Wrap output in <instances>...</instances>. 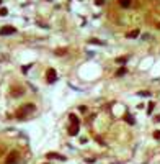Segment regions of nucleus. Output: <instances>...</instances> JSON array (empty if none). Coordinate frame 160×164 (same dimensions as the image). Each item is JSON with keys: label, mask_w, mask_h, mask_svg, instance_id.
I'll return each mask as SVG.
<instances>
[{"label": "nucleus", "mask_w": 160, "mask_h": 164, "mask_svg": "<svg viewBox=\"0 0 160 164\" xmlns=\"http://www.w3.org/2000/svg\"><path fill=\"white\" fill-rule=\"evenodd\" d=\"M95 3H96V5H103V3H105V0H95Z\"/></svg>", "instance_id": "17"}, {"label": "nucleus", "mask_w": 160, "mask_h": 164, "mask_svg": "<svg viewBox=\"0 0 160 164\" xmlns=\"http://www.w3.org/2000/svg\"><path fill=\"white\" fill-rule=\"evenodd\" d=\"M31 112H34V105L33 104H25L20 110L16 112V118H18V120H26L28 115H30Z\"/></svg>", "instance_id": "2"}, {"label": "nucleus", "mask_w": 160, "mask_h": 164, "mask_svg": "<svg viewBox=\"0 0 160 164\" xmlns=\"http://www.w3.org/2000/svg\"><path fill=\"white\" fill-rule=\"evenodd\" d=\"M47 157H52V159H60V161H66V157L62 154H56V153H47Z\"/></svg>", "instance_id": "6"}, {"label": "nucleus", "mask_w": 160, "mask_h": 164, "mask_svg": "<svg viewBox=\"0 0 160 164\" xmlns=\"http://www.w3.org/2000/svg\"><path fill=\"white\" fill-rule=\"evenodd\" d=\"M16 33V30H15L13 26H3L2 30H0V35L2 36H8V35H15Z\"/></svg>", "instance_id": "5"}, {"label": "nucleus", "mask_w": 160, "mask_h": 164, "mask_svg": "<svg viewBox=\"0 0 160 164\" xmlns=\"http://www.w3.org/2000/svg\"><path fill=\"white\" fill-rule=\"evenodd\" d=\"M69 120H70V126H69V135H70V136H77V135H79V128H80V122H79V118H77V115L70 113Z\"/></svg>", "instance_id": "1"}, {"label": "nucleus", "mask_w": 160, "mask_h": 164, "mask_svg": "<svg viewBox=\"0 0 160 164\" xmlns=\"http://www.w3.org/2000/svg\"><path fill=\"white\" fill-rule=\"evenodd\" d=\"M127 58H116V62H119V64H126Z\"/></svg>", "instance_id": "11"}, {"label": "nucleus", "mask_w": 160, "mask_h": 164, "mask_svg": "<svg viewBox=\"0 0 160 164\" xmlns=\"http://www.w3.org/2000/svg\"><path fill=\"white\" fill-rule=\"evenodd\" d=\"M0 3H2V0H0Z\"/></svg>", "instance_id": "21"}, {"label": "nucleus", "mask_w": 160, "mask_h": 164, "mask_svg": "<svg viewBox=\"0 0 160 164\" xmlns=\"http://www.w3.org/2000/svg\"><path fill=\"white\" fill-rule=\"evenodd\" d=\"M46 79H47V82H49V84H54V82H56V79H57V72L54 71L52 67H49V69L46 71Z\"/></svg>", "instance_id": "3"}, {"label": "nucleus", "mask_w": 160, "mask_h": 164, "mask_svg": "<svg viewBox=\"0 0 160 164\" xmlns=\"http://www.w3.org/2000/svg\"><path fill=\"white\" fill-rule=\"evenodd\" d=\"M159 28H160V23H159Z\"/></svg>", "instance_id": "20"}, {"label": "nucleus", "mask_w": 160, "mask_h": 164, "mask_svg": "<svg viewBox=\"0 0 160 164\" xmlns=\"http://www.w3.org/2000/svg\"><path fill=\"white\" fill-rule=\"evenodd\" d=\"M90 43H93V44H95V43H96V44H103V43L98 41V39H90Z\"/></svg>", "instance_id": "16"}, {"label": "nucleus", "mask_w": 160, "mask_h": 164, "mask_svg": "<svg viewBox=\"0 0 160 164\" xmlns=\"http://www.w3.org/2000/svg\"><path fill=\"white\" fill-rule=\"evenodd\" d=\"M153 138H155V139H160V130H157L153 133Z\"/></svg>", "instance_id": "15"}, {"label": "nucleus", "mask_w": 160, "mask_h": 164, "mask_svg": "<svg viewBox=\"0 0 160 164\" xmlns=\"http://www.w3.org/2000/svg\"><path fill=\"white\" fill-rule=\"evenodd\" d=\"M30 67H31V64H26V66H25V67H23V72H26L28 69H30Z\"/></svg>", "instance_id": "18"}, {"label": "nucleus", "mask_w": 160, "mask_h": 164, "mask_svg": "<svg viewBox=\"0 0 160 164\" xmlns=\"http://www.w3.org/2000/svg\"><path fill=\"white\" fill-rule=\"evenodd\" d=\"M18 153L16 151H12L10 154H8V157H7V161H5V164H16V161H18Z\"/></svg>", "instance_id": "4"}, {"label": "nucleus", "mask_w": 160, "mask_h": 164, "mask_svg": "<svg viewBox=\"0 0 160 164\" xmlns=\"http://www.w3.org/2000/svg\"><path fill=\"white\" fill-rule=\"evenodd\" d=\"M7 13H8V10H7V8H0V17H5Z\"/></svg>", "instance_id": "14"}, {"label": "nucleus", "mask_w": 160, "mask_h": 164, "mask_svg": "<svg viewBox=\"0 0 160 164\" xmlns=\"http://www.w3.org/2000/svg\"><path fill=\"white\" fill-rule=\"evenodd\" d=\"M124 74H126V67H119V69L116 71V76H118V77H119V76H124Z\"/></svg>", "instance_id": "8"}, {"label": "nucleus", "mask_w": 160, "mask_h": 164, "mask_svg": "<svg viewBox=\"0 0 160 164\" xmlns=\"http://www.w3.org/2000/svg\"><path fill=\"white\" fill-rule=\"evenodd\" d=\"M121 7H124V8H127V7L131 5V0H119Z\"/></svg>", "instance_id": "9"}, {"label": "nucleus", "mask_w": 160, "mask_h": 164, "mask_svg": "<svg viewBox=\"0 0 160 164\" xmlns=\"http://www.w3.org/2000/svg\"><path fill=\"white\" fill-rule=\"evenodd\" d=\"M153 105H155V104H152V102L149 104V107H147V113H152V110H153Z\"/></svg>", "instance_id": "13"}, {"label": "nucleus", "mask_w": 160, "mask_h": 164, "mask_svg": "<svg viewBox=\"0 0 160 164\" xmlns=\"http://www.w3.org/2000/svg\"><path fill=\"white\" fill-rule=\"evenodd\" d=\"M66 48H60V49H56V54H57V56H62V54H66Z\"/></svg>", "instance_id": "10"}, {"label": "nucleus", "mask_w": 160, "mask_h": 164, "mask_svg": "<svg viewBox=\"0 0 160 164\" xmlns=\"http://www.w3.org/2000/svg\"><path fill=\"white\" fill-rule=\"evenodd\" d=\"M126 122H127V123H129V125H134V120H132V117H131L129 113H127V115H126Z\"/></svg>", "instance_id": "12"}, {"label": "nucleus", "mask_w": 160, "mask_h": 164, "mask_svg": "<svg viewBox=\"0 0 160 164\" xmlns=\"http://www.w3.org/2000/svg\"><path fill=\"white\" fill-rule=\"evenodd\" d=\"M136 36H139V30H134V31L127 33V38H136Z\"/></svg>", "instance_id": "7"}, {"label": "nucleus", "mask_w": 160, "mask_h": 164, "mask_svg": "<svg viewBox=\"0 0 160 164\" xmlns=\"http://www.w3.org/2000/svg\"><path fill=\"white\" fill-rule=\"evenodd\" d=\"M155 122H160V115L159 117H155Z\"/></svg>", "instance_id": "19"}]
</instances>
